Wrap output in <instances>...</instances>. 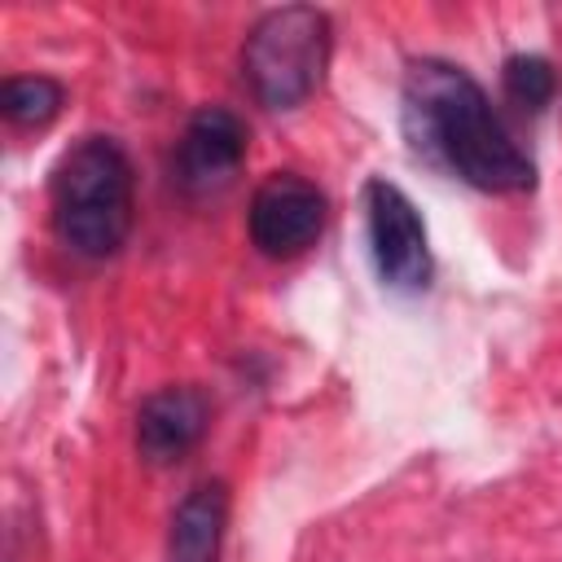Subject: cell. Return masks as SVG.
<instances>
[{"mask_svg":"<svg viewBox=\"0 0 562 562\" xmlns=\"http://www.w3.org/2000/svg\"><path fill=\"white\" fill-rule=\"evenodd\" d=\"M400 123L417 158L443 167L470 189L527 193L536 184V162L509 136L483 83L457 61L443 57L408 61L400 92Z\"/></svg>","mask_w":562,"mask_h":562,"instance_id":"obj_1","label":"cell"},{"mask_svg":"<svg viewBox=\"0 0 562 562\" xmlns=\"http://www.w3.org/2000/svg\"><path fill=\"white\" fill-rule=\"evenodd\" d=\"M48 220L79 259H110L136 224V171L119 136H79L48 176Z\"/></svg>","mask_w":562,"mask_h":562,"instance_id":"obj_2","label":"cell"},{"mask_svg":"<svg viewBox=\"0 0 562 562\" xmlns=\"http://www.w3.org/2000/svg\"><path fill=\"white\" fill-rule=\"evenodd\" d=\"M334 48L329 13L316 4H277L259 13L241 40V79L250 97L272 110H299L325 79Z\"/></svg>","mask_w":562,"mask_h":562,"instance_id":"obj_3","label":"cell"},{"mask_svg":"<svg viewBox=\"0 0 562 562\" xmlns=\"http://www.w3.org/2000/svg\"><path fill=\"white\" fill-rule=\"evenodd\" d=\"M364 224H369V250H373V268L382 277V285L417 294L430 285L435 259H430V241H426V224L413 206V198L373 176L364 184Z\"/></svg>","mask_w":562,"mask_h":562,"instance_id":"obj_4","label":"cell"},{"mask_svg":"<svg viewBox=\"0 0 562 562\" xmlns=\"http://www.w3.org/2000/svg\"><path fill=\"white\" fill-rule=\"evenodd\" d=\"M329 224V198L299 171H272L255 193L246 211V233L259 255L268 259H294L321 241Z\"/></svg>","mask_w":562,"mask_h":562,"instance_id":"obj_5","label":"cell"},{"mask_svg":"<svg viewBox=\"0 0 562 562\" xmlns=\"http://www.w3.org/2000/svg\"><path fill=\"white\" fill-rule=\"evenodd\" d=\"M241 162H246V123L228 105H202L189 114L176 140L171 180L180 184L184 198L206 202L233 189Z\"/></svg>","mask_w":562,"mask_h":562,"instance_id":"obj_6","label":"cell"},{"mask_svg":"<svg viewBox=\"0 0 562 562\" xmlns=\"http://www.w3.org/2000/svg\"><path fill=\"white\" fill-rule=\"evenodd\" d=\"M211 426V400L193 382L158 386L136 408V452L149 465H176L184 461Z\"/></svg>","mask_w":562,"mask_h":562,"instance_id":"obj_7","label":"cell"},{"mask_svg":"<svg viewBox=\"0 0 562 562\" xmlns=\"http://www.w3.org/2000/svg\"><path fill=\"white\" fill-rule=\"evenodd\" d=\"M228 527V487L206 479L184 492L167 522V562H220Z\"/></svg>","mask_w":562,"mask_h":562,"instance_id":"obj_8","label":"cell"},{"mask_svg":"<svg viewBox=\"0 0 562 562\" xmlns=\"http://www.w3.org/2000/svg\"><path fill=\"white\" fill-rule=\"evenodd\" d=\"M66 105V83L53 75H9L0 83V114L18 132H40L48 127Z\"/></svg>","mask_w":562,"mask_h":562,"instance_id":"obj_9","label":"cell"},{"mask_svg":"<svg viewBox=\"0 0 562 562\" xmlns=\"http://www.w3.org/2000/svg\"><path fill=\"white\" fill-rule=\"evenodd\" d=\"M501 88L509 105H518L522 114H540L558 97V70L540 53H514L501 66Z\"/></svg>","mask_w":562,"mask_h":562,"instance_id":"obj_10","label":"cell"}]
</instances>
